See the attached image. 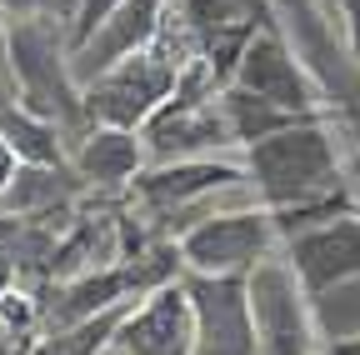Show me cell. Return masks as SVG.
Here are the masks:
<instances>
[{
  "label": "cell",
  "instance_id": "cell-1",
  "mask_svg": "<svg viewBox=\"0 0 360 355\" xmlns=\"http://www.w3.org/2000/svg\"><path fill=\"white\" fill-rule=\"evenodd\" d=\"M245 175L260 195V205L276 215L281 240L350 215L345 186H340V155L330 130L315 120H295L276 136L245 146Z\"/></svg>",
  "mask_w": 360,
  "mask_h": 355
},
{
  "label": "cell",
  "instance_id": "cell-2",
  "mask_svg": "<svg viewBox=\"0 0 360 355\" xmlns=\"http://www.w3.org/2000/svg\"><path fill=\"white\" fill-rule=\"evenodd\" d=\"M6 65L15 75V101L30 115L51 120L65 136V150H75V141L90 130V115H85V85L75 80V65H70V25L11 20Z\"/></svg>",
  "mask_w": 360,
  "mask_h": 355
},
{
  "label": "cell",
  "instance_id": "cell-3",
  "mask_svg": "<svg viewBox=\"0 0 360 355\" xmlns=\"http://www.w3.org/2000/svg\"><path fill=\"white\" fill-rule=\"evenodd\" d=\"M170 11H175V6H170ZM170 20H175V15H170ZM170 20H165V30H160L155 46L135 51L130 60L110 65L105 75H96V80L85 85V115H90V125L141 130V125L175 96L180 75H186V65H191L200 51H191V46L180 51L175 35H170Z\"/></svg>",
  "mask_w": 360,
  "mask_h": 355
},
{
  "label": "cell",
  "instance_id": "cell-4",
  "mask_svg": "<svg viewBox=\"0 0 360 355\" xmlns=\"http://www.w3.org/2000/svg\"><path fill=\"white\" fill-rule=\"evenodd\" d=\"M141 141L150 150V165L165 160H195V155H220L231 150V120L220 110V75L210 70L205 56H195L180 75L175 96L141 125Z\"/></svg>",
  "mask_w": 360,
  "mask_h": 355
},
{
  "label": "cell",
  "instance_id": "cell-5",
  "mask_svg": "<svg viewBox=\"0 0 360 355\" xmlns=\"http://www.w3.org/2000/svg\"><path fill=\"white\" fill-rule=\"evenodd\" d=\"M175 240H180L191 276H250L260 260H270V250L281 240V226L265 205L210 210V215L191 220Z\"/></svg>",
  "mask_w": 360,
  "mask_h": 355
},
{
  "label": "cell",
  "instance_id": "cell-6",
  "mask_svg": "<svg viewBox=\"0 0 360 355\" xmlns=\"http://www.w3.org/2000/svg\"><path fill=\"white\" fill-rule=\"evenodd\" d=\"M250 181L245 160H225V155H195V160H165V165H146L130 181V200L141 205V220L170 235V226H180L175 215H186L191 205H200L215 191H231Z\"/></svg>",
  "mask_w": 360,
  "mask_h": 355
},
{
  "label": "cell",
  "instance_id": "cell-7",
  "mask_svg": "<svg viewBox=\"0 0 360 355\" xmlns=\"http://www.w3.org/2000/svg\"><path fill=\"white\" fill-rule=\"evenodd\" d=\"M250 310H255L260 355H321L310 295L295 280L290 260L270 255V260H260L250 271Z\"/></svg>",
  "mask_w": 360,
  "mask_h": 355
},
{
  "label": "cell",
  "instance_id": "cell-8",
  "mask_svg": "<svg viewBox=\"0 0 360 355\" xmlns=\"http://www.w3.org/2000/svg\"><path fill=\"white\" fill-rule=\"evenodd\" d=\"M225 85H240V91L281 105L290 115H321V91H315V80H310L305 60L295 56L285 30L250 35V46L240 51V60H236V70H231Z\"/></svg>",
  "mask_w": 360,
  "mask_h": 355
},
{
  "label": "cell",
  "instance_id": "cell-9",
  "mask_svg": "<svg viewBox=\"0 0 360 355\" xmlns=\"http://www.w3.org/2000/svg\"><path fill=\"white\" fill-rule=\"evenodd\" d=\"M186 290L195 305V355H260L250 276H191Z\"/></svg>",
  "mask_w": 360,
  "mask_h": 355
},
{
  "label": "cell",
  "instance_id": "cell-10",
  "mask_svg": "<svg viewBox=\"0 0 360 355\" xmlns=\"http://www.w3.org/2000/svg\"><path fill=\"white\" fill-rule=\"evenodd\" d=\"M110 355H195V305L186 276L141 295L125 310Z\"/></svg>",
  "mask_w": 360,
  "mask_h": 355
},
{
  "label": "cell",
  "instance_id": "cell-11",
  "mask_svg": "<svg viewBox=\"0 0 360 355\" xmlns=\"http://www.w3.org/2000/svg\"><path fill=\"white\" fill-rule=\"evenodd\" d=\"M285 260L310 300H326L330 290H345L360 280V220L340 215L326 226H310L285 240Z\"/></svg>",
  "mask_w": 360,
  "mask_h": 355
},
{
  "label": "cell",
  "instance_id": "cell-12",
  "mask_svg": "<svg viewBox=\"0 0 360 355\" xmlns=\"http://www.w3.org/2000/svg\"><path fill=\"white\" fill-rule=\"evenodd\" d=\"M170 6L175 0H125V6L85 40L80 51H70V65H75V80L90 85L96 75H105L110 65L130 60L135 51H146L160 40L165 20H170Z\"/></svg>",
  "mask_w": 360,
  "mask_h": 355
},
{
  "label": "cell",
  "instance_id": "cell-13",
  "mask_svg": "<svg viewBox=\"0 0 360 355\" xmlns=\"http://www.w3.org/2000/svg\"><path fill=\"white\" fill-rule=\"evenodd\" d=\"M70 165L80 170V181L90 191H130V181L150 165V150L141 141V130L90 125L70 150Z\"/></svg>",
  "mask_w": 360,
  "mask_h": 355
},
{
  "label": "cell",
  "instance_id": "cell-14",
  "mask_svg": "<svg viewBox=\"0 0 360 355\" xmlns=\"http://www.w3.org/2000/svg\"><path fill=\"white\" fill-rule=\"evenodd\" d=\"M135 300L115 305V310H101V316H90V321H75V325H60V330H45L30 340L25 355H110L115 345V330L125 321V310Z\"/></svg>",
  "mask_w": 360,
  "mask_h": 355
},
{
  "label": "cell",
  "instance_id": "cell-15",
  "mask_svg": "<svg viewBox=\"0 0 360 355\" xmlns=\"http://www.w3.org/2000/svg\"><path fill=\"white\" fill-rule=\"evenodd\" d=\"M220 110H225V120H231V136H236L240 150L265 141V136H276V130H285V125H295V120H315V115H290L281 105L240 91V85H220Z\"/></svg>",
  "mask_w": 360,
  "mask_h": 355
},
{
  "label": "cell",
  "instance_id": "cell-16",
  "mask_svg": "<svg viewBox=\"0 0 360 355\" xmlns=\"http://www.w3.org/2000/svg\"><path fill=\"white\" fill-rule=\"evenodd\" d=\"M75 6L80 0H0V15L11 20H75Z\"/></svg>",
  "mask_w": 360,
  "mask_h": 355
},
{
  "label": "cell",
  "instance_id": "cell-17",
  "mask_svg": "<svg viewBox=\"0 0 360 355\" xmlns=\"http://www.w3.org/2000/svg\"><path fill=\"white\" fill-rule=\"evenodd\" d=\"M120 6H125V0H80V6H75V20H70V51H80Z\"/></svg>",
  "mask_w": 360,
  "mask_h": 355
},
{
  "label": "cell",
  "instance_id": "cell-18",
  "mask_svg": "<svg viewBox=\"0 0 360 355\" xmlns=\"http://www.w3.org/2000/svg\"><path fill=\"white\" fill-rule=\"evenodd\" d=\"M20 150L11 146V136H6V130H0V200H6V191L15 186V175H20Z\"/></svg>",
  "mask_w": 360,
  "mask_h": 355
},
{
  "label": "cell",
  "instance_id": "cell-19",
  "mask_svg": "<svg viewBox=\"0 0 360 355\" xmlns=\"http://www.w3.org/2000/svg\"><path fill=\"white\" fill-rule=\"evenodd\" d=\"M335 6H340V20H345V51L360 65V0H335Z\"/></svg>",
  "mask_w": 360,
  "mask_h": 355
},
{
  "label": "cell",
  "instance_id": "cell-20",
  "mask_svg": "<svg viewBox=\"0 0 360 355\" xmlns=\"http://www.w3.org/2000/svg\"><path fill=\"white\" fill-rule=\"evenodd\" d=\"M20 260H15V250L6 245V240H0V300H6L11 290H20Z\"/></svg>",
  "mask_w": 360,
  "mask_h": 355
},
{
  "label": "cell",
  "instance_id": "cell-21",
  "mask_svg": "<svg viewBox=\"0 0 360 355\" xmlns=\"http://www.w3.org/2000/svg\"><path fill=\"white\" fill-rule=\"evenodd\" d=\"M25 350H30L25 340H15V335H11L6 325H0V355H25Z\"/></svg>",
  "mask_w": 360,
  "mask_h": 355
},
{
  "label": "cell",
  "instance_id": "cell-22",
  "mask_svg": "<svg viewBox=\"0 0 360 355\" xmlns=\"http://www.w3.org/2000/svg\"><path fill=\"white\" fill-rule=\"evenodd\" d=\"M330 355H360V335H350V340H340V345H330Z\"/></svg>",
  "mask_w": 360,
  "mask_h": 355
},
{
  "label": "cell",
  "instance_id": "cell-23",
  "mask_svg": "<svg viewBox=\"0 0 360 355\" xmlns=\"http://www.w3.org/2000/svg\"><path fill=\"white\" fill-rule=\"evenodd\" d=\"M6 46H11V25H6V15H0V65H6Z\"/></svg>",
  "mask_w": 360,
  "mask_h": 355
}]
</instances>
